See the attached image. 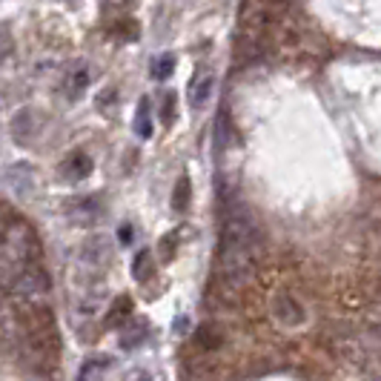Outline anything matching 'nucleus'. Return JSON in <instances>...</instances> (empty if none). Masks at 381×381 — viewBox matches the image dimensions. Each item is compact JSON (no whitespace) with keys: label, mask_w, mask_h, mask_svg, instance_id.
I'll list each match as a JSON object with an SVG mask.
<instances>
[{"label":"nucleus","mask_w":381,"mask_h":381,"mask_svg":"<svg viewBox=\"0 0 381 381\" xmlns=\"http://www.w3.org/2000/svg\"><path fill=\"white\" fill-rule=\"evenodd\" d=\"M272 312H275V319H278L284 327H298V324H304L301 307H298L287 293H278V296L272 298Z\"/></svg>","instance_id":"3"},{"label":"nucleus","mask_w":381,"mask_h":381,"mask_svg":"<svg viewBox=\"0 0 381 381\" xmlns=\"http://www.w3.org/2000/svg\"><path fill=\"white\" fill-rule=\"evenodd\" d=\"M209 92H212V75L209 72H198L193 86H189V98H193V106H204L209 101Z\"/></svg>","instance_id":"6"},{"label":"nucleus","mask_w":381,"mask_h":381,"mask_svg":"<svg viewBox=\"0 0 381 381\" xmlns=\"http://www.w3.org/2000/svg\"><path fill=\"white\" fill-rule=\"evenodd\" d=\"M9 290H12L15 296L32 301V298H38V296H46L49 278H46V272H43L38 264H29V267H23V270H18V272L12 275Z\"/></svg>","instance_id":"2"},{"label":"nucleus","mask_w":381,"mask_h":381,"mask_svg":"<svg viewBox=\"0 0 381 381\" xmlns=\"http://www.w3.org/2000/svg\"><path fill=\"white\" fill-rule=\"evenodd\" d=\"M175 95H164V109H161V118H164V123L169 126L172 123V115H175Z\"/></svg>","instance_id":"14"},{"label":"nucleus","mask_w":381,"mask_h":381,"mask_svg":"<svg viewBox=\"0 0 381 381\" xmlns=\"http://www.w3.org/2000/svg\"><path fill=\"white\" fill-rule=\"evenodd\" d=\"M172 72H175V55H158L149 63V75L158 78V81H167Z\"/></svg>","instance_id":"9"},{"label":"nucleus","mask_w":381,"mask_h":381,"mask_svg":"<svg viewBox=\"0 0 381 381\" xmlns=\"http://www.w3.org/2000/svg\"><path fill=\"white\" fill-rule=\"evenodd\" d=\"M89 167H92V164H89V158L78 152V155H72V158H69L67 167H63V169H72V172H69V178H83V175H89Z\"/></svg>","instance_id":"10"},{"label":"nucleus","mask_w":381,"mask_h":381,"mask_svg":"<svg viewBox=\"0 0 381 381\" xmlns=\"http://www.w3.org/2000/svg\"><path fill=\"white\" fill-rule=\"evenodd\" d=\"M130 315H132V301L126 296L115 298V304L109 307V315H106V327H123L130 321Z\"/></svg>","instance_id":"7"},{"label":"nucleus","mask_w":381,"mask_h":381,"mask_svg":"<svg viewBox=\"0 0 381 381\" xmlns=\"http://www.w3.org/2000/svg\"><path fill=\"white\" fill-rule=\"evenodd\" d=\"M149 252L144 249V252H138V258H135V267H132V272H135V278L138 281H146L149 278Z\"/></svg>","instance_id":"12"},{"label":"nucleus","mask_w":381,"mask_h":381,"mask_svg":"<svg viewBox=\"0 0 381 381\" xmlns=\"http://www.w3.org/2000/svg\"><path fill=\"white\" fill-rule=\"evenodd\" d=\"M135 132H138V138H152V104H149V98H144L141 104H138V112H135Z\"/></svg>","instance_id":"8"},{"label":"nucleus","mask_w":381,"mask_h":381,"mask_svg":"<svg viewBox=\"0 0 381 381\" xmlns=\"http://www.w3.org/2000/svg\"><path fill=\"white\" fill-rule=\"evenodd\" d=\"M81 261L89 267H104L109 261V247L104 238H92L81 247Z\"/></svg>","instance_id":"4"},{"label":"nucleus","mask_w":381,"mask_h":381,"mask_svg":"<svg viewBox=\"0 0 381 381\" xmlns=\"http://www.w3.org/2000/svg\"><path fill=\"white\" fill-rule=\"evenodd\" d=\"M186 204H189V178L183 175V178L178 181V186H175V195H172V207H175L178 212H183V209H186Z\"/></svg>","instance_id":"11"},{"label":"nucleus","mask_w":381,"mask_h":381,"mask_svg":"<svg viewBox=\"0 0 381 381\" xmlns=\"http://www.w3.org/2000/svg\"><path fill=\"white\" fill-rule=\"evenodd\" d=\"M256 261H258V230L244 209L230 207L224 215V230H221L218 272L230 284H244L256 272Z\"/></svg>","instance_id":"1"},{"label":"nucleus","mask_w":381,"mask_h":381,"mask_svg":"<svg viewBox=\"0 0 381 381\" xmlns=\"http://www.w3.org/2000/svg\"><path fill=\"white\" fill-rule=\"evenodd\" d=\"M120 241H123V244L132 241V227H120Z\"/></svg>","instance_id":"15"},{"label":"nucleus","mask_w":381,"mask_h":381,"mask_svg":"<svg viewBox=\"0 0 381 381\" xmlns=\"http://www.w3.org/2000/svg\"><path fill=\"white\" fill-rule=\"evenodd\" d=\"M138 381H152V378H149V375H141V378H138Z\"/></svg>","instance_id":"16"},{"label":"nucleus","mask_w":381,"mask_h":381,"mask_svg":"<svg viewBox=\"0 0 381 381\" xmlns=\"http://www.w3.org/2000/svg\"><path fill=\"white\" fill-rule=\"evenodd\" d=\"M12 52H15V41H12L9 32H6L4 26H0V63H4V60H6Z\"/></svg>","instance_id":"13"},{"label":"nucleus","mask_w":381,"mask_h":381,"mask_svg":"<svg viewBox=\"0 0 381 381\" xmlns=\"http://www.w3.org/2000/svg\"><path fill=\"white\" fill-rule=\"evenodd\" d=\"M149 338V327L144 321H126L123 324V335H120V347L123 350H135V347H141L144 341Z\"/></svg>","instance_id":"5"}]
</instances>
